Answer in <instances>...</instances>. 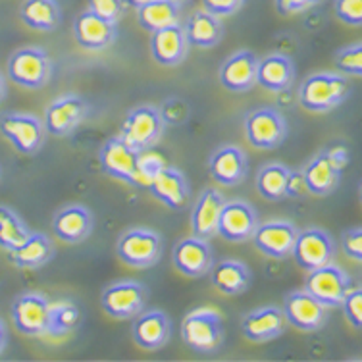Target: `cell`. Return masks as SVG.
Wrapping results in <instances>:
<instances>
[{"mask_svg":"<svg viewBox=\"0 0 362 362\" xmlns=\"http://www.w3.org/2000/svg\"><path fill=\"white\" fill-rule=\"evenodd\" d=\"M349 95V81L341 74L318 71L307 77L300 87V106L308 112H329L341 105Z\"/></svg>","mask_w":362,"mask_h":362,"instance_id":"6da1fadb","label":"cell"},{"mask_svg":"<svg viewBox=\"0 0 362 362\" xmlns=\"http://www.w3.org/2000/svg\"><path fill=\"white\" fill-rule=\"evenodd\" d=\"M181 339L199 353H212L222 345V316L212 308H199L185 316L181 324Z\"/></svg>","mask_w":362,"mask_h":362,"instance_id":"7a4b0ae2","label":"cell"},{"mask_svg":"<svg viewBox=\"0 0 362 362\" xmlns=\"http://www.w3.org/2000/svg\"><path fill=\"white\" fill-rule=\"evenodd\" d=\"M52 71L49 54L35 47L16 50L8 60V76L20 87L25 89H41L47 85Z\"/></svg>","mask_w":362,"mask_h":362,"instance_id":"3957f363","label":"cell"},{"mask_svg":"<svg viewBox=\"0 0 362 362\" xmlns=\"http://www.w3.org/2000/svg\"><path fill=\"white\" fill-rule=\"evenodd\" d=\"M164 127H166V122L156 106H139L127 114L119 137L139 153V151L151 148L160 139Z\"/></svg>","mask_w":362,"mask_h":362,"instance_id":"277c9868","label":"cell"},{"mask_svg":"<svg viewBox=\"0 0 362 362\" xmlns=\"http://www.w3.org/2000/svg\"><path fill=\"white\" fill-rule=\"evenodd\" d=\"M119 260L132 268H148L158 262L162 252L160 235L146 228H133L116 245Z\"/></svg>","mask_w":362,"mask_h":362,"instance_id":"5b68a950","label":"cell"},{"mask_svg":"<svg viewBox=\"0 0 362 362\" xmlns=\"http://www.w3.org/2000/svg\"><path fill=\"white\" fill-rule=\"evenodd\" d=\"M137 156H139V153L127 145L122 137H110L103 145L100 154H98L105 174H108L114 180L126 181L127 185H133V187H141L143 180H141L139 168H137Z\"/></svg>","mask_w":362,"mask_h":362,"instance_id":"8992f818","label":"cell"},{"mask_svg":"<svg viewBox=\"0 0 362 362\" xmlns=\"http://www.w3.org/2000/svg\"><path fill=\"white\" fill-rule=\"evenodd\" d=\"M349 289L351 279L347 278V274L332 262L310 270L305 279V291L310 293L326 308L339 307Z\"/></svg>","mask_w":362,"mask_h":362,"instance_id":"52a82bcc","label":"cell"},{"mask_svg":"<svg viewBox=\"0 0 362 362\" xmlns=\"http://www.w3.org/2000/svg\"><path fill=\"white\" fill-rule=\"evenodd\" d=\"M291 255L303 270L310 272L332 262L335 255V243L326 230L308 228V230L297 231Z\"/></svg>","mask_w":362,"mask_h":362,"instance_id":"ba28073f","label":"cell"},{"mask_svg":"<svg viewBox=\"0 0 362 362\" xmlns=\"http://www.w3.org/2000/svg\"><path fill=\"white\" fill-rule=\"evenodd\" d=\"M146 303V289L137 281H118L103 291L100 305L108 316L116 320H132L143 313Z\"/></svg>","mask_w":362,"mask_h":362,"instance_id":"9c48e42d","label":"cell"},{"mask_svg":"<svg viewBox=\"0 0 362 362\" xmlns=\"http://www.w3.org/2000/svg\"><path fill=\"white\" fill-rule=\"evenodd\" d=\"M245 135L252 146L270 151L286 139L287 126L284 116L274 108H258L245 118Z\"/></svg>","mask_w":362,"mask_h":362,"instance_id":"30bf717a","label":"cell"},{"mask_svg":"<svg viewBox=\"0 0 362 362\" xmlns=\"http://www.w3.org/2000/svg\"><path fill=\"white\" fill-rule=\"evenodd\" d=\"M0 133L21 154H35L45 141V126L31 114H4L0 118Z\"/></svg>","mask_w":362,"mask_h":362,"instance_id":"8fae6325","label":"cell"},{"mask_svg":"<svg viewBox=\"0 0 362 362\" xmlns=\"http://www.w3.org/2000/svg\"><path fill=\"white\" fill-rule=\"evenodd\" d=\"M257 226L258 216L249 202L230 201L223 202L220 210L216 233L231 243H243L251 239Z\"/></svg>","mask_w":362,"mask_h":362,"instance_id":"7c38bea8","label":"cell"},{"mask_svg":"<svg viewBox=\"0 0 362 362\" xmlns=\"http://www.w3.org/2000/svg\"><path fill=\"white\" fill-rule=\"evenodd\" d=\"M50 303L42 295L25 293L12 305V320L16 329L29 337H37L49 332Z\"/></svg>","mask_w":362,"mask_h":362,"instance_id":"4fadbf2b","label":"cell"},{"mask_svg":"<svg viewBox=\"0 0 362 362\" xmlns=\"http://www.w3.org/2000/svg\"><path fill=\"white\" fill-rule=\"evenodd\" d=\"M85 114H87V105L83 98L77 95H66V97L56 98L47 108L42 126H45V132L50 135L64 137L83 122Z\"/></svg>","mask_w":362,"mask_h":362,"instance_id":"5bb4252c","label":"cell"},{"mask_svg":"<svg viewBox=\"0 0 362 362\" xmlns=\"http://www.w3.org/2000/svg\"><path fill=\"white\" fill-rule=\"evenodd\" d=\"M295 237H297V228L291 222L276 220V222L258 223L251 239L262 255L281 260L291 255Z\"/></svg>","mask_w":362,"mask_h":362,"instance_id":"9a60e30c","label":"cell"},{"mask_svg":"<svg viewBox=\"0 0 362 362\" xmlns=\"http://www.w3.org/2000/svg\"><path fill=\"white\" fill-rule=\"evenodd\" d=\"M281 310L286 314V320L300 332H316L326 324V307L305 289L289 293Z\"/></svg>","mask_w":362,"mask_h":362,"instance_id":"2e32d148","label":"cell"},{"mask_svg":"<svg viewBox=\"0 0 362 362\" xmlns=\"http://www.w3.org/2000/svg\"><path fill=\"white\" fill-rule=\"evenodd\" d=\"M174 266L187 278H202L212 268V249L206 239L185 237L174 247Z\"/></svg>","mask_w":362,"mask_h":362,"instance_id":"e0dca14e","label":"cell"},{"mask_svg":"<svg viewBox=\"0 0 362 362\" xmlns=\"http://www.w3.org/2000/svg\"><path fill=\"white\" fill-rule=\"evenodd\" d=\"M258 58L251 50L231 54L220 68V83L231 93H245L257 85Z\"/></svg>","mask_w":362,"mask_h":362,"instance_id":"ac0fdd59","label":"cell"},{"mask_svg":"<svg viewBox=\"0 0 362 362\" xmlns=\"http://www.w3.org/2000/svg\"><path fill=\"white\" fill-rule=\"evenodd\" d=\"M148 191L153 193L156 201H160L166 204L168 209L181 210L187 206L189 202V185L185 175L181 174L180 170L175 168L164 166L154 174L148 183H146Z\"/></svg>","mask_w":362,"mask_h":362,"instance_id":"d6986e66","label":"cell"},{"mask_svg":"<svg viewBox=\"0 0 362 362\" xmlns=\"http://www.w3.org/2000/svg\"><path fill=\"white\" fill-rule=\"evenodd\" d=\"M74 37L81 49L103 50L110 47L116 39V23L98 18L90 10H85L74 21Z\"/></svg>","mask_w":362,"mask_h":362,"instance_id":"ffe728a7","label":"cell"},{"mask_svg":"<svg viewBox=\"0 0 362 362\" xmlns=\"http://www.w3.org/2000/svg\"><path fill=\"white\" fill-rule=\"evenodd\" d=\"M286 326V314L278 307L257 308L241 320L243 335L252 343H264L276 339L284 334Z\"/></svg>","mask_w":362,"mask_h":362,"instance_id":"44dd1931","label":"cell"},{"mask_svg":"<svg viewBox=\"0 0 362 362\" xmlns=\"http://www.w3.org/2000/svg\"><path fill=\"white\" fill-rule=\"evenodd\" d=\"M247 170H249L247 154L239 146H220L216 153L210 156V175H212V180L218 181L220 185H226V187L239 185L245 180Z\"/></svg>","mask_w":362,"mask_h":362,"instance_id":"7402d4cb","label":"cell"},{"mask_svg":"<svg viewBox=\"0 0 362 362\" xmlns=\"http://www.w3.org/2000/svg\"><path fill=\"white\" fill-rule=\"evenodd\" d=\"M133 341L146 351H158L170 341L172 326L170 318L162 310H148L135 316L133 320Z\"/></svg>","mask_w":362,"mask_h":362,"instance_id":"603a6c76","label":"cell"},{"mask_svg":"<svg viewBox=\"0 0 362 362\" xmlns=\"http://www.w3.org/2000/svg\"><path fill=\"white\" fill-rule=\"evenodd\" d=\"M151 52L160 66H177L180 62H183L185 52H187V39H185V31H183V25H180V21L153 31Z\"/></svg>","mask_w":362,"mask_h":362,"instance_id":"cb8c5ba5","label":"cell"},{"mask_svg":"<svg viewBox=\"0 0 362 362\" xmlns=\"http://www.w3.org/2000/svg\"><path fill=\"white\" fill-rule=\"evenodd\" d=\"M90 230H93V216L89 210L79 204L58 210L52 220V231L66 243H81L89 237Z\"/></svg>","mask_w":362,"mask_h":362,"instance_id":"d4e9b609","label":"cell"},{"mask_svg":"<svg viewBox=\"0 0 362 362\" xmlns=\"http://www.w3.org/2000/svg\"><path fill=\"white\" fill-rule=\"evenodd\" d=\"M223 195L218 189H204L195 202V209L191 212V230L193 235L201 239H210L216 233L218 218L223 206Z\"/></svg>","mask_w":362,"mask_h":362,"instance_id":"484cf974","label":"cell"},{"mask_svg":"<svg viewBox=\"0 0 362 362\" xmlns=\"http://www.w3.org/2000/svg\"><path fill=\"white\" fill-rule=\"evenodd\" d=\"M295 79V68L289 56L286 54H270L264 58H258L257 68V83L264 87L266 90H286L291 87Z\"/></svg>","mask_w":362,"mask_h":362,"instance_id":"4316f807","label":"cell"},{"mask_svg":"<svg viewBox=\"0 0 362 362\" xmlns=\"http://www.w3.org/2000/svg\"><path fill=\"white\" fill-rule=\"evenodd\" d=\"M339 175L341 172L334 166V162L329 160L326 151L316 154L303 170L307 191L316 197H326L327 193H332L339 183Z\"/></svg>","mask_w":362,"mask_h":362,"instance_id":"83f0119b","label":"cell"},{"mask_svg":"<svg viewBox=\"0 0 362 362\" xmlns=\"http://www.w3.org/2000/svg\"><path fill=\"white\" fill-rule=\"evenodd\" d=\"M187 45H195L199 49H210L216 47L222 39V23L218 16L210 14L206 10H199L189 16L187 23L183 25Z\"/></svg>","mask_w":362,"mask_h":362,"instance_id":"f1b7e54d","label":"cell"},{"mask_svg":"<svg viewBox=\"0 0 362 362\" xmlns=\"http://www.w3.org/2000/svg\"><path fill=\"white\" fill-rule=\"evenodd\" d=\"M210 281L223 295H239L251 284V272L239 260H222L210 268Z\"/></svg>","mask_w":362,"mask_h":362,"instance_id":"f546056e","label":"cell"},{"mask_svg":"<svg viewBox=\"0 0 362 362\" xmlns=\"http://www.w3.org/2000/svg\"><path fill=\"white\" fill-rule=\"evenodd\" d=\"M21 21L37 31H52L60 23V6L56 0H25L20 8Z\"/></svg>","mask_w":362,"mask_h":362,"instance_id":"4dcf8cb0","label":"cell"},{"mask_svg":"<svg viewBox=\"0 0 362 362\" xmlns=\"http://www.w3.org/2000/svg\"><path fill=\"white\" fill-rule=\"evenodd\" d=\"M52 243L45 233H29L28 239L12 251V260L20 268H39L52 257Z\"/></svg>","mask_w":362,"mask_h":362,"instance_id":"1f68e13d","label":"cell"},{"mask_svg":"<svg viewBox=\"0 0 362 362\" xmlns=\"http://www.w3.org/2000/svg\"><path fill=\"white\" fill-rule=\"evenodd\" d=\"M137 20L139 25L146 31L168 28L180 21V4L172 0H151L141 8H137Z\"/></svg>","mask_w":362,"mask_h":362,"instance_id":"d6a6232c","label":"cell"},{"mask_svg":"<svg viewBox=\"0 0 362 362\" xmlns=\"http://www.w3.org/2000/svg\"><path fill=\"white\" fill-rule=\"evenodd\" d=\"M289 168L284 164H266L257 175V189L266 201H281L287 197Z\"/></svg>","mask_w":362,"mask_h":362,"instance_id":"836d02e7","label":"cell"},{"mask_svg":"<svg viewBox=\"0 0 362 362\" xmlns=\"http://www.w3.org/2000/svg\"><path fill=\"white\" fill-rule=\"evenodd\" d=\"M29 233L31 231L28 230V226L21 222L12 210L0 206V247L2 249L12 252L28 239Z\"/></svg>","mask_w":362,"mask_h":362,"instance_id":"e575fe53","label":"cell"},{"mask_svg":"<svg viewBox=\"0 0 362 362\" xmlns=\"http://www.w3.org/2000/svg\"><path fill=\"white\" fill-rule=\"evenodd\" d=\"M79 322V308L74 303L60 300L56 305H50L49 316V332L52 335H64L71 332Z\"/></svg>","mask_w":362,"mask_h":362,"instance_id":"d590c367","label":"cell"},{"mask_svg":"<svg viewBox=\"0 0 362 362\" xmlns=\"http://www.w3.org/2000/svg\"><path fill=\"white\" fill-rule=\"evenodd\" d=\"M335 66L337 70L347 76H361L362 74V45L355 42L341 49L335 54Z\"/></svg>","mask_w":362,"mask_h":362,"instance_id":"8d00e7d4","label":"cell"},{"mask_svg":"<svg viewBox=\"0 0 362 362\" xmlns=\"http://www.w3.org/2000/svg\"><path fill=\"white\" fill-rule=\"evenodd\" d=\"M166 166L164 164V158L160 154H156L153 148H145V151H139V156H137V168H139V175L143 180V185L146 187L148 180L153 177L154 174H158L162 168Z\"/></svg>","mask_w":362,"mask_h":362,"instance_id":"74e56055","label":"cell"},{"mask_svg":"<svg viewBox=\"0 0 362 362\" xmlns=\"http://www.w3.org/2000/svg\"><path fill=\"white\" fill-rule=\"evenodd\" d=\"M343 313L347 316V320L356 327L361 329L362 326V291L361 287H355V289H349L347 295L343 297L341 305Z\"/></svg>","mask_w":362,"mask_h":362,"instance_id":"f35d334b","label":"cell"},{"mask_svg":"<svg viewBox=\"0 0 362 362\" xmlns=\"http://www.w3.org/2000/svg\"><path fill=\"white\" fill-rule=\"evenodd\" d=\"M124 0H89V8L93 14H97L98 18H103L106 21H116L124 14Z\"/></svg>","mask_w":362,"mask_h":362,"instance_id":"ab89813d","label":"cell"},{"mask_svg":"<svg viewBox=\"0 0 362 362\" xmlns=\"http://www.w3.org/2000/svg\"><path fill=\"white\" fill-rule=\"evenodd\" d=\"M335 14L343 23L358 28L362 23V0H335Z\"/></svg>","mask_w":362,"mask_h":362,"instance_id":"60d3db41","label":"cell"},{"mask_svg":"<svg viewBox=\"0 0 362 362\" xmlns=\"http://www.w3.org/2000/svg\"><path fill=\"white\" fill-rule=\"evenodd\" d=\"M341 245L345 255L353 258V260H361L362 258V230L361 228H351L343 233Z\"/></svg>","mask_w":362,"mask_h":362,"instance_id":"b9f144b4","label":"cell"},{"mask_svg":"<svg viewBox=\"0 0 362 362\" xmlns=\"http://www.w3.org/2000/svg\"><path fill=\"white\" fill-rule=\"evenodd\" d=\"M243 4L245 0H202L204 10L210 12V14L218 16V18L235 14L237 10L243 6Z\"/></svg>","mask_w":362,"mask_h":362,"instance_id":"7bdbcfd3","label":"cell"},{"mask_svg":"<svg viewBox=\"0 0 362 362\" xmlns=\"http://www.w3.org/2000/svg\"><path fill=\"white\" fill-rule=\"evenodd\" d=\"M318 0H276V8L281 16L287 14H297V12H303L307 8L314 6Z\"/></svg>","mask_w":362,"mask_h":362,"instance_id":"ee69618b","label":"cell"},{"mask_svg":"<svg viewBox=\"0 0 362 362\" xmlns=\"http://www.w3.org/2000/svg\"><path fill=\"white\" fill-rule=\"evenodd\" d=\"M160 114L166 124L168 122H172V124H180V122H185V118H187V106H185L183 100H177V98H175V110H170V108L164 105Z\"/></svg>","mask_w":362,"mask_h":362,"instance_id":"f6af8a7d","label":"cell"},{"mask_svg":"<svg viewBox=\"0 0 362 362\" xmlns=\"http://www.w3.org/2000/svg\"><path fill=\"white\" fill-rule=\"evenodd\" d=\"M303 191H307L303 172H299V170H297V172L289 170V177H287V197H299L303 195Z\"/></svg>","mask_w":362,"mask_h":362,"instance_id":"bcb514c9","label":"cell"},{"mask_svg":"<svg viewBox=\"0 0 362 362\" xmlns=\"http://www.w3.org/2000/svg\"><path fill=\"white\" fill-rule=\"evenodd\" d=\"M326 154L329 156V160L334 162V166L341 172L343 168L347 166L349 162V153L347 148H343V146H332V148H327Z\"/></svg>","mask_w":362,"mask_h":362,"instance_id":"7dc6e473","label":"cell"},{"mask_svg":"<svg viewBox=\"0 0 362 362\" xmlns=\"http://www.w3.org/2000/svg\"><path fill=\"white\" fill-rule=\"evenodd\" d=\"M4 347H6V327L0 322V353L4 351Z\"/></svg>","mask_w":362,"mask_h":362,"instance_id":"c3c4849f","label":"cell"},{"mask_svg":"<svg viewBox=\"0 0 362 362\" xmlns=\"http://www.w3.org/2000/svg\"><path fill=\"white\" fill-rule=\"evenodd\" d=\"M127 6H133V8H141L143 4H146V2H151V0H124Z\"/></svg>","mask_w":362,"mask_h":362,"instance_id":"681fc988","label":"cell"},{"mask_svg":"<svg viewBox=\"0 0 362 362\" xmlns=\"http://www.w3.org/2000/svg\"><path fill=\"white\" fill-rule=\"evenodd\" d=\"M4 97H6V87H4V79L0 76V105L4 103Z\"/></svg>","mask_w":362,"mask_h":362,"instance_id":"f907efd6","label":"cell"},{"mask_svg":"<svg viewBox=\"0 0 362 362\" xmlns=\"http://www.w3.org/2000/svg\"><path fill=\"white\" fill-rule=\"evenodd\" d=\"M172 2H175V4H181V2H183V0H172Z\"/></svg>","mask_w":362,"mask_h":362,"instance_id":"816d5d0a","label":"cell"}]
</instances>
